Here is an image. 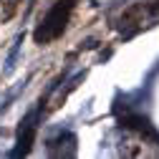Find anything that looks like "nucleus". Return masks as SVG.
I'll use <instances>...</instances> for the list:
<instances>
[{
  "label": "nucleus",
  "mask_w": 159,
  "mask_h": 159,
  "mask_svg": "<svg viewBox=\"0 0 159 159\" xmlns=\"http://www.w3.org/2000/svg\"><path fill=\"white\" fill-rule=\"evenodd\" d=\"M20 43H23V35H18V38H15V46H13V51H10V56H8V61H5V73L13 71V63H15V56H18V48H20Z\"/></svg>",
  "instance_id": "1"
},
{
  "label": "nucleus",
  "mask_w": 159,
  "mask_h": 159,
  "mask_svg": "<svg viewBox=\"0 0 159 159\" xmlns=\"http://www.w3.org/2000/svg\"><path fill=\"white\" fill-rule=\"evenodd\" d=\"M98 46V41H93V38H89V41L84 43V48H96Z\"/></svg>",
  "instance_id": "2"
}]
</instances>
